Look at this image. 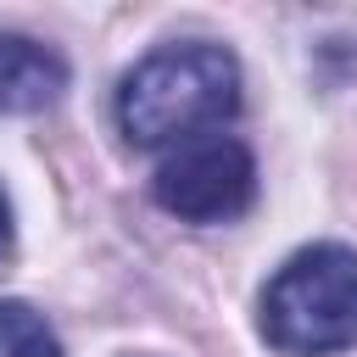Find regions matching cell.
<instances>
[{"instance_id": "cell-1", "label": "cell", "mask_w": 357, "mask_h": 357, "mask_svg": "<svg viewBox=\"0 0 357 357\" xmlns=\"http://www.w3.org/2000/svg\"><path fill=\"white\" fill-rule=\"evenodd\" d=\"M240 112V61L212 39H178L134 61L117 84V128L139 151L190 145Z\"/></svg>"}, {"instance_id": "cell-5", "label": "cell", "mask_w": 357, "mask_h": 357, "mask_svg": "<svg viewBox=\"0 0 357 357\" xmlns=\"http://www.w3.org/2000/svg\"><path fill=\"white\" fill-rule=\"evenodd\" d=\"M0 357H61V340L28 301H0Z\"/></svg>"}, {"instance_id": "cell-6", "label": "cell", "mask_w": 357, "mask_h": 357, "mask_svg": "<svg viewBox=\"0 0 357 357\" xmlns=\"http://www.w3.org/2000/svg\"><path fill=\"white\" fill-rule=\"evenodd\" d=\"M11 251V201H6V190H0V257Z\"/></svg>"}, {"instance_id": "cell-4", "label": "cell", "mask_w": 357, "mask_h": 357, "mask_svg": "<svg viewBox=\"0 0 357 357\" xmlns=\"http://www.w3.org/2000/svg\"><path fill=\"white\" fill-rule=\"evenodd\" d=\"M61 89H67V61L28 33L0 28V112H45Z\"/></svg>"}, {"instance_id": "cell-2", "label": "cell", "mask_w": 357, "mask_h": 357, "mask_svg": "<svg viewBox=\"0 0 357 357\" xmlns=\"http://www.w3.org/2000/svg\"><path fill=\"white\" fill-rule=\"evenodd\" d=\"M262 335L284 357H335L357 346V251L301 245L262 290Z\"/></svg>"}, {"instance_id": "cell-3", "label": "cell", "mask_w": 357, "mask_h": 357, "mask_svg": "<svg viewBox=\"0 0 357 357\" xmlns=\"http://www.w3.org/2000/svg\"><path fill=\"white\" fill-rule=\"evenodd\" d=\"M151 195L162 212L184 223H229L257 201V162L240 139L206 134L167 151V162L151 178Z\"/></svg>"}]
</instances>
